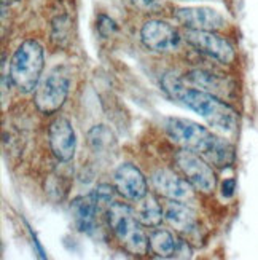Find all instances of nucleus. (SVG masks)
Here are the masks:
<instances>
[{"mask_svg":"<svg viewBox=\"0 0 258 260\" xmlns=\"http://www.w3.org/2000/svg\"><path fill=\"white\" fill-rule=\"evenodd\" d=\"M94 193L97 197V201H99V206H102V205H108L112 206L114 205V188H112L110 185L107 184H100L94 188Z\"/></svg>","mask_w":258,"mask_h":260,"instance_id":"obj_21","label":"nucleus"},{"mask_svg":"<svg viewBox=\"0 0 258 260\" xmlns=\"http://www.w3.org/2000/svg\"><path fill=\"white\" fill-rule=\"evenodd\" d=\"M117 30H118V26H117V22L114 19H110L105 15L99 16V19H97V32L100 34V37L108 39V37L114 36Z\"/></svg>","mask_w":258,"mask_h":260,"instance_id":"obj_19","label":"nucleus"},{"mask_svg":"<svg viewBox=\"0 0 258 260\" xmlns=\"http://www.w3.org/2000/svg\"><path fill=\"white\" fill-rule=\"evenodd\" d=\"M114 184L118 193L131 201H139L149 193L147 180H145L142 171L131 163H123L115 169Z\"/></svg>","mask_w":258,"mask_h":260,"instance_id":"obj_11","label":"nucleus"},{"mask_svg":"<svg viewBox=\"0 0 258 260\" xmlns=\"http://www.w3.org/2000/svg\"><path fill=\"white\" fill-rule=\"evenodd\" d=\"M236 191V179H225L222 182V195L225 198H231Z\"/></svg>","mask_w":258,"mask_h":260,"instance_id":"obj_23","label":"nucleus"},{"mask_svg":"<svg viewBox=\"0 0 258 260\" xmlns=\"http://www.w3.org/2000/svg\"><path fill=\"white\" fill-rule=\"evenodd\" d=\"M164 220L180 235L192 236L198 232V219L196 214L190 209L183 201L167 200L163 208Z\"/></svg>","mask_w":258,"mask_h":260,"instance_id":"obj_13","label":"nucleus"},{"mask_svg":"<svg viewBox=\"0 0 258 260\" xmlns=\"http://www.w3.org/2000/svg\"><path fill=\"white\" fill-rule=\"evenodd\" d=\"M140 39L145 48L156 53L175 51L182 42L178 30L169 22L161 19H150L145 22L140 29Z\"/></svg>","mask_w":258,"mask_h":260,"instance_id":"obj_8","label":"nucleus"},{"mask_svg":"<svg viewBox=\"0 0 258 260\" xmlns=\"http://www.w3.org/2000/svg\"><path fill=\"white\" fill-rule=\"evenodd\" d=\"M175 163L196 190L203 191V193H212L215 190L217 176L214 169L209 166V161H206L201 155L182 149L175 153Z\"/></svg>","mask_w":258,"mask_h":260,"instance_id":"obj_6","label":"nucleus"},{"mask_svg":"<svg viewBox=\"0 0 258 260\" xmlns=\"http://www.w3.org/2000/svg\"><path fill=\"white\" fill-rule=\"evenodd\" d=\"M100 206H99L94 190L88 195L77 197L72 201L70 211L73 216V222L77 225V229L82 233H93L96 227V214Z\"/></svg>","mask_w":258,"mask_h":260,"instance_id":"obj_14","label":"nucleus"},{"mask_svg":"<svg viewBox=\"0 0 258 260\" xmlns=\"http://www.w3.org/2000/svg\"><path fill=\"white\" fill-rule=\"evenodd\" d=\"M70 78L61 67L53 69L47 77L40 80L37 89L33 91V103L43 115H51L58 112L67 96H69Z\"/></svg>","mask_w":258,"mask_h":260,"instance_id":"obj_5","label":"nucleus"},{"mask_svg":"<svg viewBox=\"0 0 258 260\" xmlns=\"http://www.w3.org/2000/svg\"><path fill=\"white\" fill-rule=\"evenodd\" d=\"M167 136L182 147L201 155L217 168H230L234 163V147L230 141L187 118H167L164 121Z\"/></svg>","mask_w":258,"mask_h":260,"instance_id":"obj_1","label":"nucleus"},{"mask_svg":"<svg viewBox=\"0 0 258 260\" xmlns=\"http://www.w3.org/2000/svg\"><path fill=\"white\" fill-rule=\"evenodd\" d=\"M175 19L190 30H209L217 32L227 26V19L218 11L199 7V8H178Z\"/></svg>","mask_w":258,"mask_h":260,"instance_id":"obj_10","label":"nucleus"},{"mask_svg":"<svg viewBox=\"0 0 258 260\" xmlns=\"http://www.w3.org/2000/svg\"><path fill=\"white\" fill-rule=\"evenodd\" d=\"M188 80L206 89L207 93H227L228 82L223 77L210 74L207 71H192L188 74Z\"/></svg>","mask_w":258,"mask_h":260,"instance_id":"obj_17","label":"nucleus"},{"mask_svg":"<svg viewBox=\"0 0 258 260\" xmlns=\"http://www.w3.org/2000/svg\"><path fill=\"white\" fill-rule=\"evenodd\" d=\"M155 188L167 200L175 201H192L193 200V185L188 180L175 176L169 169H158L152 176Z\"/></svg>","mask_w":258,"mask_h":260,"instance_id":"obj_12","label":"nucleus"},{"mask_svg":"<svg viewBox=\"0 0 258 260\" xmlns=\"http://www.w3.org/2000/svg\"><path fill=\"white\" fill-rule=\"evenodd\" d=\"M163 86L171 98L180 101L183 106L192 109L199 117H203L212 128L222 133H234L238 126V114L231 106L223 103L212 93L185 86L178 78L166 75Z\"/></svg>","mask_w":258,"mask_h":260,"instance_id":"obj_2","label":"nucleus"},{"mask_svg":"<svg viewBox=\"0 0 258 260\" xmlns=\"http://www.w3.org/2000/svg\"><path fill=\"white\" fill-rule=\"evenodd\" d=\"M108 223L117 236V240L125 249L132 255H145L150 249L147 235L143 233L140 222L128 205L125 203H114L108 206Z\"/></svg>","mask_w":258,"mask_h":260,"instance_id":"obj_4","label":"nucleus"},{"mask_svg":"<svg viewBox=\"0 0 258 260\" xmlns=\"http://www.w3.org/2000/svg\"><path fill=\"white\" fill-rule=\"evenodd\" d=\"M13 2H16V0H2V4H4V5H7V4H13Z\"/></svg>","mask_w":258,"mask_h":260,"instance_id":"obj_24","label":"nucleus"},{"mask_svg":"<svg viewBox=\"0 0 258 260\" xmlns=\"http://www.w3.org/2000/svg\"><path fill=\"white\" fill-rule=\"evenodd\" d=\"M88 144L93 152H105L110 149L112 144H115V138L108 128L99 125L91 128V131L88 133Z\"/></svg>","mask_w":258,"mask_h":260,"instance_id":"obj_18","label":"nucleus"},{"mask_svg":"<svg viewBox=\"0 0 258 260\" xmlns=\"http://www.w3.org/2000/svg\"><path fill=\"white\" fill-rule=\"evenodd\" d=\"M149 243H150V249L153 254L163 258H174L177 255L180 240H177L169 230L158 229L150 233Z\"/></svg>","mask_w":258,"mask_h":260,"instance_id":"obj_15","label":"nucleus"},{"mask_svg":"<svg viewBox=\"0 0 258 260\" xmlns=\"http://www.w3.org/2000/svg\"><path fill=\"white\" fill-rule=\"evenodd\" d=\"M131 2L142 11H156L163 7L164 0H131Z\"/></svg>","mask_w":258,"mask_h":260,"instance_id":"obj_22","label":"nucleus"},{"mask_svg":"<svg viewBox=\"0 0 258 260\" xmlns=\"http://www.w3.org/2000/svg\"><path fill=\"white\" fill-rule=\"evenodd\" d=\"M134 212H136L139 222L145 225V227H158L161 220L164 219V212L160 206L158 200L150 193H147L137 201V208Z\"/></svg>","mask_w":258,"mask_h":260,"instance_id":"obj_16","label":"nucleus"},{"mask_svg":"<svg viewBox=\"0 0 258 260\" xmlns=\"http://www.w3.org/2000/svg\"><path fill=\"white\" fill-rule=\"evenodd\" d=\"M185 40L199 53H203L222 64H231L236 59V53H234V48L230 45V42L217 36L215 32L187 29Z\"/></svg>","mask_w":258,"mask_h":260,"instance_id":"obj_7","label":"nucleus"},{"mask_svg":"<svg viewBox=\"0 0 258 260\" xmlns=\"http://www.w3.org/2000/svg\"><path fill=\"white\" fill-rule=\"evenodd\" d=\"M45 66L43 48L37 40L22 42L10 61V80L21 93L37 89Z\"/></svg>","mask_w":258,"mask_h":260,"instance_id":"obj_3","label":"nucleus"},{"mask_svg":"<svg viewBox=\"0 0 258 260\" xmlns=\"http://www.w3.org/2000/svg\"><path fill=\"white\" fill-rule=\"evenodd\" d=\"M69 36V18L67 16H58L53 22V39L65 40Z\"/></svg>","mask_w":258,"mask_h":260,"instance_id":"obj_20","label":"nucleus"},{"mask_svg":"<svg viewBox=\"0 0 258 260\" xmlns=\"http://www.w3.org/2000/svg\"><path fill=\"white\" fill-rule=\"evenodd\" d=\"M48 141L53 155L62 163H69L77 149V136L73 131L72 123L64 118L58 117L51 121L48 131Z\"/></svg>","mask_w":258,"mask_h":260,"instance_id":"obj_9","label":"nucleus"}]
</instances>
